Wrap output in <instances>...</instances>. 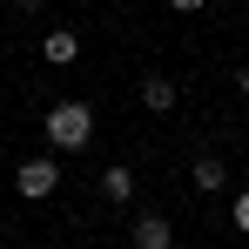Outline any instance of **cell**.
<instances>
[{
  "label": "cell",
  "instance_id": "3",
  "mask_svg": "<svg viewBox=\"0 0 249 249\" xmlns=\"http://www.w3.org/2000/svg\"><path fill=\"white\" fill-rule=\"evenodd\" d=\"M189 182H196L202 196H222V189H229V162H222V155H196V168H189Z\"/></svg>",
  "mask_w": 249,
  "mask_h": 249
},
{
  "label": "cell",
  "instance_id": "8",
  "mask_svg": "<svg viewBox=\"0 0 249 249\" xmlns=\"http://www.w3.org/2000/svg\"><path fill=\"white\" fill-rule=\"evenodd\" d=\"M229 215H236V229H243V236H249V189H243V196H236V209H229Z\"/></svg>",
  "mask_w": 249,
  "mask_h": 249
},
{
  "label": "cell",
  "instance_id": "9",
  "mask_svg": "<svg viewBox=\"0 0 249 249\" xmlns=\"http://www.w3.org/2000/svg\"><path fill=\"white\" fill-rule=\"evenodd\" d=\"M168 7H175V14H196V7H202V0H168Z\"/></svg>",
  "mask_w": 249,
  "mask_h": 249
},
{
  "label": "cell",
  "instance_id": "7",
  "mask_svg": "<svg viewBox=\"0 0 249 249\" xmlns=\"http://www.w3.org/2000/svg\"><path fill=\"white\" fill-rule=\"evenodd\" d=\"M142 108L168 115V108H175V81H168V74H148V81H142Z\"/></svg>",
  "mask_w": 249,
  "mask_h": 249
},
{
  "label": "cell",
  "instance_id": "5",
  "mask_svg": "<svg viewBox=\"0 0 249 249\" xmlns=\"http://www.w3.org/2000/svg\"><path fill=\"white\" fill-rule=\"evenodd\" d=\"M41 54H47V61H54V68H68V61L81 54V34H74V27H54V34H47V41H41Z\"/></svg>",
  "mask_w": 249,
  "mask_h": 249
},
{
  "label": "cell",
  "instance_id": "4",
  "mask_svg": "<svg viewBox=\"0 0 249 249\" xmlns=\"http://www.w3.org/2000/svg\"><path fill=\"white\" fill-rule=\"evenodd\" d=\"M135 249H175V229H168V215H135Z\"/></svg>",
  "mask_w": 249,
  "mask_h": 249
},
{
  "label": "cell",
  "instance_id": "2",
  "mask_svg": "<svg viewBox=\"0 0 249 249\" xmlns=\"http://www.w3.org/2000/svg\"><path fill=\"white\" fill-rule=\"evenodd\" d=\"M54 182H61V162H54V155H34V162L14 168V189H20L27 202H47V196H54Z\"/></svg>",
  "mask_w": 249,
  "mask_h": 249
},
{
  "label": "cell",
  "instance_id": "1",
  "mask_svg": "<svg viewBox=\"0 0 249 249\" xmlns=\"http://www.w3.org/2000/svg\"><path fill=\"white\" fill-rule=\"evenodd\" d=\"M41 135H47L54 155H81L88 142H94V108L88 101H54L41 115Z\"/></svg>",
  "mask_w": 249,
  "mask_h": 249
},
{
  "label": "cell",
  "instance_id": "6",
  "mask_svg": "<svg viewBox=\"0 0 249 249\" xmlns=\"http://www.w3.org/2000/svg\"><path fill=\"white\" fill-rule=\"evenodd\" d=\"M101 196H108V202H135V175H128L122 162H108L101 168Z\"/></svg>",
  "mask_w": 249,
  "mask_h": 249
},
{
  "label": "cell",
  "instance_id": "10",
  "mask_svg": "<svg viewBox=\"0 0 249 249\" xmlns=\"http://www.w3.org/2000/svg\"><path fill=\"white\" fill-rule=\"evenodd\" d=\"M41 7H47V0H20V14H41Z\"/></svg>",
  "mask_w": 249,
  "mask_h": 249
},
{
  "label": "cell",
  "instance_id": "11",
  "mask_svg": "<svg viewBox=\"0 0 249 249\" xmlns=\"http://www.w3.org/2000/svg\"><path fill=\"white\" fill-rule=\"evenodd\" d=\"M236 88H243V101H249V68H243V74H236Z\"/></svg>",
  "mask_w": 249,
  "mask_h": 249
}]
</instances>
